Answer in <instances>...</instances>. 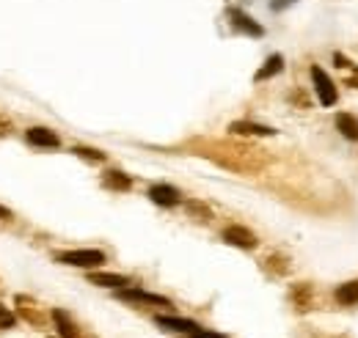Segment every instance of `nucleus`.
<instances>
[{
    "label": "nucleus",
    "instance_id": "22",
    "mask_svg": "<svg viewBox=\"0 0 358 338\" xmlns=\"http://www.w3.org/2000/svg\"><path fill=\"white\" fill-rule=\"evenodd\" d=\"M289 3H292V0H275V3H273V8H275V11H278V8H281V6H289Z\"/></svg>",
    "mask_w": 358,
    "mask_h": 338
},
{
    "label": "nucleus",
    "instance_id": "3",
    "mask_svg": "<svg viewBox=\"0 0 358 338\" xmlns=\"http://www.w3.org/2000/svg\"><path fill=\"white\" fill-rule=\"evenodd\" d=\"M224 242L234 245V248H243V251H254L257 248V237L243 226H229L224 231Z\"/></svg>",
    "mask_w": 358,
    "mask_h": 338
},
{
    "label": "nucleus",
    "instance_id": "2",
    "mask_svg": "<svg viewBox=\"0 0 358 338\" xmlns=\"http://www.w3.org/2000/svg\"><path fill=\"white\" fill-rule=\"evenodd\" d=\"M312 83H314V91H317V99H320L325 108L336 105L339 94H336V88H334V80L325 75V69H320V66H312Z\"/></svg>",
    "mask_w": 358,
    "mask_h": 338
},
{
    "label": "nucleus",
    "instance_id": "4",
    "mask_svg": "<svg viewBox=\"0 0 358 338\" xmlns=\"http://www.w3.org/2000/svg\"><path fill=\"white\" fill-rule=\"evenodd\" d=\"M14 302H17V311H20V316H22L25 322H31L34 328H45V322H47L45 314L39 311V305H36L34 300H28L25 295H20Z\"/></svg>",
    "mask_w": 358,
    "mask_h": 338
},
{
    "label": "nucleus",
    "instance_id": "7",
    "mask_svg": "<svg viewBox=\"0 0 358 338\" xmlns=\"http://www.w3.org/2000/svg\"><path fill=\"white\" fill-rule=\"evenodd\" d=\"M122 300H133V302H149V305H160V308H171V300L160 295H149V292H141V289H119Z\"/></svg>",
    "mask_w": 358,
    "mask_h": 338
},
{
    "label": "nucleus",
    "instance_id": "14",
    "mask_svg": "<svg viewBox=\"0 0 358 338\" xmlns=\"http://www.w3.org/2000/svg\"><path fill=\"white\" fill-rule=\"evenodd\" d=\"M102 184L110 187V190H130L133 179H130L127 173H122V170H108V173L102 176Z\"/></svg>",
    "mask_w": 358,
    "mask_h": 338
},
{
    "label": "nucleus",
    "instance_id": "18",
    "mask_svg": "<svg viewBox=\"0 0 358 338\" xmlns=\"http://www.w3.org/2000/svg\"><path fill=\"white\" fill-rule=\"evenodd\" d=\"M14 322H17V319H14V314H11L6 305H0V330H11V328H14Z\"/></svg>",
    "mask_w": 358,
    "mask_h": 338
},
{
    "label": "nucleus",
    "instance_id": "23",
    "mask_svg": "<svg viewBox=\"0 0 358 338\" xmlns=\"http://www.w3.org/2000/svg\"><path fill=\"white\" fill-rule=\"evenodd\" d=\"M11 217V212L6 210V207H0V220H8Z\"/></svg>",
    "mask_w": 358,
    "mask_h": 338
},
{
    "label": "nucleus",
    "instance_id": "19",
    "mask_svg": "<svg viewBox=\"0 0 358 338\" xmlns=\"http://www.w3.org/2000/svg\"><path fill=\"white\" fill-rule=\"evenodd\" d=\"M187 210L193 212V214H201V220H210V210H204L199 204H187Z\"/></svg>",
    "mask_w": 358,
    "mask_h": 338
},
{
    "label": "nucleus",
    "instance_id": "10",
    "mask_svg": "<svg viewBox=\"0 0 358 338\" xmlns=\"http://www.w3.org/2000/svg\"><path fill=\"white\" fill-rule=\"evenodd\" d=\"M160 328H166V330H174V333H185V336H193L196 330H199V325L196 322H190V319H174V316H157L155 319Z\"/></svg>",
    "mask_w": 358,
    "mask_h": 338
},
{
    "label": "nucleus",
    "instance_id": "13",
    "mask_svg": "<svg viewBox=\"0 0 358 338\" xmlns=\"http://www.w3.org/2000/svg\"><path fill=\"white\" fill-rule=\"evenodd\" d=\"M336 129L348 138V140H358V119L350 113H339L336 116Z\"/></svg>",
    "mask_w": 358,
    "mask_h": 338
},
{
    "label": "nucleus",
    "instance_id": "20",
    "mask_svg": "<svg viewBox=\"0 0 358 338\" xmlns=\"http://www.w3.org/2000/svg\"><path fill=\"white\" fill-rule=\"evenodd\" d=\"M190 338H226V336H221V333H210V330H201V328H199Z\"/></svg>",
    "mask_w": 358,
    "mask_h": 338
},
{
    "label": "nucleus",
    "instance_id": "8",
    "mask_svg": "<svg viewBox=\"0 0 358 338\" xmlns=\"http://www.w3.org/2000/svg\"><path fill=\"white\" fill-rule=\"evenodd\" d=\"M229 17H231V25L237 28V31H243V34H251V36H262L265 31H262V25H257L248 14H243L240 8H229Z\"/></svg>",
    "mask_w": 358,
    "mask_h": 338
},
{
    "label": "nucleus",
    "instance_id": "16",
    "mask_svg": "<svg viewBox=\"0 0 358 338\" xmlns=\"http://www.w3.org/2000/svg\"><path fill=\"white\" fill-rule=\"evenodd\" d=\"M336 300L342 305H356L358 302V281H350V284H342L336 289Z\"/></svg>",
    "mask_w": 358,
    "mask_h": 338
},
{
    "label": "nucleus",
    "instance_id": "1",
    "mask_svg": "<svg viewBox=\"0 0 358 338\" xmlns=\"http://www.w3.org/2000/svg\"><path fill=\"white\" fill-rule=\"evenodd\" d=\"M55 258L61 264L83 267V270H94V267L105 264V254L102 251H64V254H55Z\"/></svg>",
    "mask_w": 358,
    "mask_h": 338
},
{
    "label": "nucleus",
    "instance_id": "11",
    "mask_svg": "<svg viewBox=\"0 0 358 338\" xmlns=\"http://www.w3.org/2000/svg\"><path fill=\"white\" fill-rule=\"evenodd\" d=\"M52 322H55L58 336L61 338H78V325L69 319V314H66V311L55 308V311H52Z\"/></svg>",
    "mask_w": 358,
    "mask_h": 338
},
{
    "label": "nucleus",
    "instance_id": "12",
    "mask_svg": "<svg viewBox=\"0 0 358 338\" xmlns=\"http://www.w3.org/2000/svg\"><path fill=\"white\" fill-rule=\"evenodd\" d=\"M229 132H234V135H275V129L270 127H262V124H251V122H234V124H229Z\"/></svg>",
    "mask_w": 358,
    "mask_h": 338
},
{
    "label": "nucleus",
    "instance_id": "5",
    "mask_svg": "<svg viewBox=\"0 0 358 338\" xmlns=\"http://www.w3.org/2000/svg\"><path fill=\"white\" fill-rule=\"evenodd\" d=\"M149 198H152L157 207H177L179 201H182L179 190L171 187V184H155V187H149Z\"/></svg>",
    "mask_w": 358,
    "mask_h": 338
},
{
    "label": "nucleus",
    "instance_id": "15",
    "mask_svg": "<svg viewBox=\"0 0 358 338\" xmlns=\"http://www.w3.org/2000/svg\"><path fill=\"white\" fill-rule=\"evenodd\" d=\"M281 69H284V58H281V55H270L268 61H265V66L254 75V80H257V83H259V80H270V78L278 75Z\"/></svg>",
    "mask_w": 358,
    "mask_h": 338
},
{
    "label": "nucleus",
    "instance_id": "21",
    "mask_svg": "<svg viewBox=\"0 0 358 338\" xmlns=\"http://www.w3.org/2000/svg\"><path fill=\"white\" fill-rule=\"evenodd\" d=\"M8 132H11V122H6V119L0 116V138H3V135H8Z\"/></svg>",
    "mask_w": 358,
    "mask_h": 338
},
{
    "label": "nucleus",
    "instance_id": "6",
    "mask_svg": "<svg viewBox=\"0 0 358 338\" xmlns=\"http://www.w3.org/2000/svg\"><path fill=\"white\" fill-rule=\"evenodd\" d=\"M25 138H28V143H31V146H39V149H58V146H61L58 135L47 127H31Z\"/></svg>",
    "mask_w": 358,
    "mask_h": 338
},
{
    "label": "nucleus",
    "instance_id": "9",
    "mask_svg": "<svg viewBox=\"0 0 358 338\" xmlns=\"http://www.w3.org/2000/svg\"><path fill=\"white\" fill-rule=\"evenodd\" d=\"M89 281L94 286H105V289H124V286H130V278L113 275V272H91Z\"/></svg>",
    "mask_w": 358,
    "mask_h": 338
},
{
    "label": "nucleus",
    "instance_id": "17",
    "mask_svg": "<svg viewBox=\"0 0 358 338\" xmlns=\"http://www.w3.org/2000/svg\"><path fill=\"white\" fill-rule=\"evenodd\" d=\"M72 154H78V157H83V160H89V163H102V160H105V154H102L99 149H89V146H75Z\"/></svg>",
    "mask_w": 358,
    "mask_h": 338
}]
</instances>
